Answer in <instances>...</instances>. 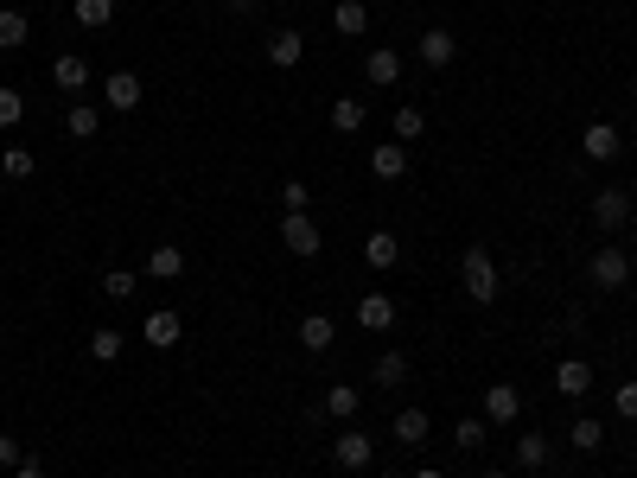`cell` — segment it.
<instances>
[{
	"mask_svg": "<svg viewBox=\"0 0 637 478\" xmlns=\"http://www.w3.org/2000/svg\"><path fill=\"white\" fill-rule=\"evenodd\" d=\"M453 58H459V39H453L446 26H427V32H421V64H427V71H446Z\"/></svg>",
	"mask_w": 637,
	"mask_h": 478,
	"instance_id": "8",
	"label": "cell"
},
{
	"mask_svg": "<svg viewBox=\"0 0 637 478\" xmlns=\"http://www.w3.org/2000/svg\"><path fill=\"white\" fill-rule=\"evenodd\" d=\"M357 326L383 338V332L395 326V300H389V294H364V300H357Z\"/></svg>",
	"mask_w": 637,
	"mask_h": 478,
	"instance_id": "12",
	"label": "cell"
},
{
	"mask_svg": "<svg viewBox=\"0 0 637 478\" xmlns=\"http://www.w3.org/2000/svg\"><path fill=\"white\" fill-rule=\"evenodd\" d=\"M548 453H555V447H548V434H523V440H516V466H523V472H542Z\"/></svg>",
	"mask_w": 637,
	"mask_h": 478,
	"instance_id": "27",
	"label": "cell"
},
{
	"mask_svg": "<svg viewBox=\"0 0 637 478\" xmlns=\"http://www.w3.org/2000/svg\"><path fill=\"white\" fill-rule=\"evenodd\" d=\"M26 122V96L20 90H0V128H20Z\"/></svg>",
	"mask_w": 637,
	"mask_h": 478,
	"instance_id": "35",
	"label": "cell"
},
{
	"mask_svg": "<svg viewBox=\"0 0 637 478\" xmlns=\"http://www.w3.org/2000/svg\"><path fill=\"white\" fill-rule=\"evenodd\" d=\"M0 466H7V472H20V466H26V447H20L13 434H0Z\"/></svg>",
	"mask_w": 637,
	"mask_h": 478,
	"instance_id": "38",
	"label": "cell"
},
{
	"mask_svg": "<svg viewBox=\"0 0 637 478\" xmlns=\"http://www.w3.org/2000/svg\"><path fill=\"white\" fill-rule=\"evenodd\" d=\"M141 77L134 71H109V83H102V109H115V115H128V109H141Z\"/></svg>",
	"mask_w": 637,
	"mask_h": 478,
	"instance_id": "5",
	"label": "cell"
},
{
	"mask_svg": "<svg viewBox=\"0 0 637 478\" xmlns=\"http://www.w3.org/2000/svg\"><path fill=\"white\" fill-rule=\"evenodd\" d=\"M485 478H510V472H485Z\"/></svg>",
	"mask_w": 637,
	"mask_h": 478,
	"instance_id": "41",
	"label": "cell"
},
{
	"mask_svg": "<svg viewBox=\"0 0 637 478\" xmlns=\"http://www.w3.org/2000/svg\"><path fill=\"white\" fill-rule=\"evenodd\" d=\"M580 153H587V160H618V153H625V134H618L612 122H593L587 134H580Z\"/></svg>",
	"mask_w": 637,
	"mask_h": 478,
	"instance_id": "10",
	"label": "cell"
},
{
	"mask_svg": "<svg viewBox=\"0 0 637 478\" xmlns=\"http://www.w3.org/2000/svg\"><path fill=\"white\" fill-rule=\"evenodd\" d=\"M332 128H338V134H364V128H370L364 96H338V102H332Z\"/></svg>",
	"mask_w": 637,
	"mask_h": 478,
	"instance_id": "17",
	"label": "cell"
},
{
	"mask_svg": "<svg viewBox=\"0 0 637 478\" xmlns=\"http://www.w3.org/2000/svg\"><path fill=\"white\" fill-rule=\"evenodd\" d=\"M555 389L580 402V396L593 389V364H580V357H561V364H555Z\"/></svg>",
	"mask_w": 637,
	"mask_h": 478,
	"instance_id": "14",
	"label": "cell"
},
{
	"mask_svg": "<svg viewBox=\"0 0 637 478\" xmlns=\"http://www.w3.org/2000/svg\"><path fill=\"white\" fill-rule=\"evenodd\" d=\"M516 415H523V389H516V383H491L485 389V421H491V428H510Z\"/></svg>",
	"mask_w": 637,
	"mask_h": 478,
	"instance_id": "6",
	"label": "cell"
},
{
	"mask_svg": "<svg viewBox=\"0 0 637 478\" xmlns=\"http://www.w3.org/2000/svg\"><path fill=\"white\" fill-rule=\"evenodd\" d=\"M364 77L376 83V90H395V83H402V58H395L389 45H370L364 51Z\"/></svg>",
	"mask_w": 637,
	"mask_h": 478,
	"instance_id": "9",
	"label": "cell"
},
{
	"mask_svg": "<svg viewBox=\"0 0 637 478\" xmlns=\"http://www.w3.org/2000/svg\"><path fill=\"white\" fill-rule=\"evenodd\" d=\"M612 415L618 421H637V383H618L612 389Z\"/></svg>",
	"mask_w": 637,
	"mask_h": 478,
	"instance_id": "37",
	"label": "cell"
},
{
	"mask_svg": "<svg viewBox=\"0 0 637 478\" xmlns=\"http://www.w3.org/2000/svg\"><path fill=\"white\" fill-rule=\"evenodd\" d=\"M459 275H466L472 306H491V300H497V287H504V281H497V262H491V249H485V243H472V249H466Z\"/></svg>",
	"mask_w": 637,
	"mask_h": 478,
	"instance_id": "1",
	"label": "cell"
},
{
	"mask_svg": "<svg viewBox=\"0 0 637 478\" xmlns=\"http://www.w3.org/2000/svg\"><path fill=\"white\" fill-rule=\"evenodd\" d=\"M332 338H338V326H332L325 313H306V319H300V345L313 351V357H325V351H332Z\"/></svg>",
	"mask_w": 637,
	"mask_h": 478,
	"instance_id": "18",
	"label": "cell"
},
{
	"mask_svg": "<svg viewBox=\"0 0 637 478\" xmlns=\"http://www.w3.org/2000/svg\"><path fill=\"white\" fill-rule=\"evenodd\" d=\"M587 275H593L599 294H618V287L631 281V255L618 249V243H599V249H593V262H587Z\"/></svg>",
	"mask_w": 637,
	"mask_h": 478,
	"instance_id": "2",
	"label": "cell"
},
{
	"mask_svg": "<svg viewBox=\"0 0 637 478\" xmlns=\"http://www.w3.org/2000/svg\"><path fill=\"white\" fill-rule=\"evenodd\" d=\"M26 39H32V20L20 7H0V51H20Z\"/></svg>",
	"mask_w": 637,
	"mask_h": 478,
	"instance_id": "24",
	"label": "cell"
},
{
	"mask_svg": "<svg viewBox=\"0 0 637 478\" xmlns=\"http://www.w3.org/2000/svg\"><path fill=\"white\" fill-rule=\"evenodd\" d=\"M281 211H313V185H306V179H287V185H281Z\"/></svg>",
	"mask_w": 637,
	"mask_h": 478,
	"instance_id": "34",
	"label": "cell"
},
{
	"mask_svg": "<svg viewBox=\"0 0 637 478\" xmlns=\"http://www.w3.org/2000/svg\"><path fill=\"white\" fill-rule=\"evenodd\" d=\"M485 440H491V421H485V415H466V421L453 428V447H466V453H478Z\"/></svg>",
	"mask_w": 637,
	"mask_h": 478,
	"instance_id": "28",
	"label": "cell"
},
{
	"mask_svg": "<svg viewBox=\"0 0 637 478\" xmlns=\"http://www.w3.org/2000/svg\"><path fill=\"white\" fill-rule=\"evenodd\" d=\"M421 128H427V115L415 109V102H402V109H395V141H402V147H408V141H415V134H421Z\"/></svg>",
	"mask_w": 637,
	"mask_h": 478,
	"instance_id": "33",
	"label": "cell"
},
{
	"mask_svg": "<svg viewBox=\"0 0 637 478\" xmlns=\"http://www.w3.org/2000/svg\"><path fill=\"white\" fill-rule=\"evenodd\" d=\"M13 478H45V472H39V466H20V472H13Z\"/></svg>",
	"mask_w": 637,
	"mask_h": 478,
	"instance_id": "39",
	"label": "cell"
},
{
	"mask_svg": "<svg viewBox=\"0 0 637 478\" xmlns=\"http://www.w3.org/2000/svg\"><path fill=\"white\" fill-rule=\"evenodd\" d=\"M427 434H434V415H427V408H395V440H402V447H427Z\"/></svg>",
	"mask_w": 637,
	"mask_h": 478,
	"instance_id": "11",
	"label": "cell"
},
{
	"mask_svg": "<svg viewBox=\"0 0 637 478\" xmlns=\"http://www.w3.org/2000/svg\"><path fill=\"white\" fill-rule=\"evenodd\" d=\"M51 83H58V90H64V96H71V90H83V83H90V64H83V58H77V51H64V58H58V64H51Z\"/></svg>",
	"mask_w": 637,
	"mask_h": 478,
	"instance_id": "23",
	"label": "cell"
},
{
	"mask_svg": "<svg viewBox=\"0 0 637 478\" xmlns=\"http://www.w3.org/2000/svg\"><path fill=\"white\" fill-rule=\"evenodd\" d=\"M415 478H446V472H440V466H421V472H415Z\"/></svg>",
	"mask_w": 637,
	"mask_h": 478,
	"instance_id": "40",
	"label": "cell"
},
{
	"mask_svg": "<svg viewBox=\"0 0 637 478\" xmlns=\"http://www.w3.org/2000/svg\"><path fill=\"white\" fill-rule=\"evenodd\" d=\"M115 20V0H77V26H90V32H102Z\"/></svg>",
	"mask_w": 637,
	"mask_h": 478,
	"instance_id": "30",
	"label": "cell"
},
{
	"mask_svg": "<svg viewBox=\"0 0 637 478\" xmlns=\"http://www.w3.org/2000/svg\"><path fill=\"white\" fill-rule=\"evenodd\" d=\"M90 357H96V364H115V357H122V332H115V326L90 332Z\"/></svg>",
	"mask_w": 637,
	"mask_h": 478,
	"instance_id": "32",
	"label": "cell"
},
{
	"mask_svg": "<svg viewBox=\"0 0 637 478\" xmlns=\"http://www.w3.org/2000/svg\"><path fill=\"white\" fill-rule=\"evenodd\" d=\"M0 173H7L13 185H20V179H32V173H39V160H32L26 147H7V153H0Z\"/></svg>",
	"mask_w": 637,
	"mask_h": 478,
	"instance_id": "29",
	"label": "cell"
},
{
	"mask_svg": "<svg viewBox=\"0 0 637 478\" xmlns=\"http://www.w3.org/2000/svg\"><path fill=\"white\" fill-rule=\"evenodd\" d=\"M357 408H364V389H351V383L325 389V415H332V421H357Z\"/></svg>",
	"mask_w": 637,
	"mask_h": 478,
	"instance_id": "20",
	"label": "cell"
},
{
	"mask_svg": "<svg viewBox=\"0 0 637 478\" xmlns=\"http://www.w3.org/2000/svg\"><path fill=\"white\" fill-rule=\"evenodd\" d=\"M567 440H574V453H599V447H606V428L580 415V421H574V434H567Z\"/></svg>",
	"mask_w": 637,
	"mask_h": 478,
	"instance_id": "31",
	"label": "cell"
},
{
	"mask_svg": "<svg viewBox=\"0 0 637 478\" xmlns=\"http://www.w3.org/2000/svg\"><path fill=\"white\" fill-rule=\"evenodd\" d=\"M370 173H376V179H402V173H408V147H402V141H376V147H370Z\"/></svg>",
	"mask_w": 637,
	"mask_h": 478,
	"instance_id": "15",
	"label": "cell"
},
{
	"mask_svg": "<svg viewBox=\"0 0 637 478\" xmlns=\"http://www.w3.org/2000/svg\"><path fill=\"white\" fill-rule=\"evenodd\" d=\"M300 7H319V0H300Z\"/></svg>",
	"mask_w": 637,
	"mask_h": 478,
	"instance_id": "42",
	"label": "cell"
},
{
	"mask_svg": "<svg viewBox=\"0 0 637 478\" xmlns=\"http://www.w3.org/2000/svg\"><path fill=\"white\" fill-rule=\"evenodd\" d=\"M102 294H109V300H128V294H134V268H109V275H102Z\"/></svg>",
	"mask_w": 637,
	"mask_h": 478,
	"instance_id": "36",
	"label": "cell"
},
{
	"mask_svg": "<svg viewBox=\"0 0 637 478\" xmlns=\"http://www.w3.org/2000/svg\"><path fill=\"white\" fill-rule=\"evenodd\" d=\"M300 58H306V32L287 26V32H274V39H268V64H274V71H294Z\"/></svg>",
	"mask_w": 637,
	"mask_h": 478,
	"instance_id": "13",
	"label": "cell"
},
{
	"mask_svg": "<svg viewBox=\"0 0 637 478\" xmlns=\"http://www.w3.org/2000/svg\"><path fill=\"white\" fill-rule=\"evenodd\" d=\"M96 128H102V109H90V102H71V109H64V134H71V141H96Z\"/></svg>",
	"mask_w": 637,
	"mask_h": 478,
	"instance_id": "21",
	"label": "cell"
},
{
	"mask_svg": "<svg viewBox=\"0 0 637 478\" xmlns=\"http://www.w3.org/2000/svg\"><path fill=\"white\" fill-rule=\"evenodd\" d=\"M370 453H376V447H370V434H364V428H344V434L332 440V459H338L344 472H364V466H370Z\"/></svg>",
	"mask_w": 637,
	"mask_h": 478,
	"instance_id": "7",
	"label": "cell"
},
{
	"mask_svg": "<svg viewBox=\"0 0 637 478\" xmlns=\"http://www.w3.org/2000/svg\"><path fill=\"white\" fill-rule=\"evenodd\" d=\"M147 275H153V281H179V275H185V249H179V243H153V249H147Z\"/></svg>",
	"mask_w": 637,
	"mask_h": 478,
	"instance_id": "16",
	"label": "cell"
},
{
	"mask_svg": "<svg viewBox=\"0 0 637 478\" xmlns=\"http://www.w3.org/2000/svg\"><path fill=\"white\" fill-rule=\"evenodd\" d=\"M185 338V326H179V313H147V345H160V351H172Z\"/></svg>",
	"mask_w": 637,
	"mask_h": 478,
	"instance_id": "26",
	"label": "cell"
},
{
	"mask_svg": "<svg viewBox=\"0 0 637 478\" xmlns=\"http://www.w3.org/2000/svg\"><path fill=\"white\" fill-rule=\"evenodd\" d=\"M332 26L344 32V39H364V32H370V7H364V0H338V7H332Z\"/></svg>",
	"mask_w": 637,
	"mask_h": 478,
	"instance_id": "19",
	"label": "cell"
},
{
	"mask_svg": "<svg viewBox=\"0 0 637 478\" xmlns=\"http://www.w3.org/2000/svg\"><path fill=\"white\" fill-rule=\"evenodd\" d=\"M281 243L294 255H319L325 236H319V217L313 211H281Z\"/></svg>",
	"mask_w": 637,
	"mask_h": 478,
	"instance_id": "4",
	"label": "cell"
},
{
	"mask_svg": "<svg viewBox=\"0 0 637 478\" xmlns=\"http://www.w3.org/2000/svg\"><path fill=\"white\" fill-rule=\"evenodd\" d=\"M370 383L376 389H402L408 383V357L402 351H383V357H376V370H370Z\"/></svg>",
	"mask_w": 637,
	"mask_h": 478,
	"instance_id": "25",
	"label": "cell"
},
{
	"mask_svg": "<svg viewBox=\"0 0 637 478\" xmlns=\"http://www.w3.org/2000/svg\"><path fill=\"white\" fill-rule=\"evenodd\" d=\"M631 204H637V192H625V185H606V192H593V224L606 230V236H618L631 224Z\"/></svg>",
	"mask_w": 637,
	"mask_h": 478,
	"instance_id": "3",
	"label": "cell"
},
{
	"mask_svg": "<svg viewBox=\"0 0 637 478\" xmlns=\"http://www.w3.org/2000/svg\"><path fill=\"white\" fill-rule=\"evenodd\" d=\"M364 262L376 268V275H383V268H395V262H402V243H395L389 230H370V243H364Z\"/></svg>",
	"mask_w": 637,
	"mask_h": 478,
	"instance_id": "22",
	"label": "cell"
}]
</instances>
